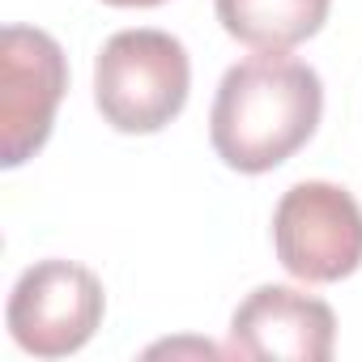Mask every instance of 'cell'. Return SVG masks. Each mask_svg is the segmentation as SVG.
Instances as JSON below:
<instances>
[{
    "mask_svg": "<svg viewBox=\"0 0 362 362\" xmlns=\"http://www.w3.org/2000/svg\"><path fill=\"white\" fill-rule=\"evenodd\" d=\"M64 90V47L47 30L5 26L0 35V166L13 170L47 145Z\"/></svg>",
    "mask_w": 362,
    "mask_h": 362,
    "instance_id": "4",
    "label": "cell"
},
{
    "mask_svg": "<svg viewBox=\"0 0 362 362\" xmlns=\"http://www.w3.org/2000/svg\"><path fill=\"white\" fill-rule=\"evenodd\" d=\"M230 39L256 52H290L320 35L332 0H214Z\"/></svg>",
    "mask_w": 362,
    "mask_h": 362,
    "instance_id": "7",
    "label": "cell"
},
{
    "mask_svg": "<svg viewBox=\"0 0 362 362\" xmlns=\"http://www.w3.org/2000/svg\"><path fill=\"white\" fill-rule=\"evenodd\" d=\"M337 315L294 286H260L230 315V354L247 362H328Z\"/></svg>",
    "mask_w": 362,
    "mask_h": 362,
    "instance_id": "6",
    "label": "cell"
},
{
    "mask_svg": "<svg viewBox=\"0 0 362 362\" xmlns=\"http://www.w3.org/2000/svg\"><path fill=\"white\" fill-rule=\"evenodd\" d=\"M103 5H115V9H153V5H166V0H103Z\"/></svg>",
    "mask_w": 362,
    "mask_h": 362,
    "instance_id": "8",
    "label": "cell"
},
{
    "mask_svg": "<svg viewBox=\"0 0 362 362\" xmlns=\"http://www.w3.org/2000/svg\"><path fill=\"white\" fill-rule=\"evenodd\" d=\"M320 115V73L286 52H256L226 69L209 111V141L230 170L264 175L315 136Z\"/></svg>",
    "mask_w": 362,
    "mask_h": 362,
    "instance_id": "1",
    "label": "cell"
},
{
    "mask_svg": "<svg viewBox=\"0 0 362 362\" xmlns=\"http://www.w3.org/2000/svg\"><path fill=\"white\" fill-rule=\"evenodd\" d=\"M273 247L290 277L341 281L362 264V205L324 179L294 184L273 209Z\"/></svg>",
    "mask_w": 362,
    "mask_h": 362,
    "instance_id": "3",
    "label": "cell"
},
{
    "mask_svg": "<svg viewBox=\"0 0 362 362\" xmlns=\"http://www.w3.org/2000/svg\"><path fill=\"white\" fill-rule=\"evenodd\" d=\"M103 307V281L86 264L39 260L9 294V332L35 358H64L98 332Z\"/></svg>",
    "mask_w": 362,
    "mask_h": 362,
    "instance_id": "5",
    "label": "cell"
},
{
    "mask_svg": "<svg viewBox=\"0 0 362 362\" xmlns=\"http://www.w3.org/2000/svg\"><path fill=\"white\" fill-rule=\"evenodd\" d=\"M192 64L166 30H119L94 60V103L115 132H162L188 103Z\"/></svg>",
    "mask_w": 362,
    "mask_h": 362,
    "instance_id": "2",
    "label": "cell"
}]
</instances>
